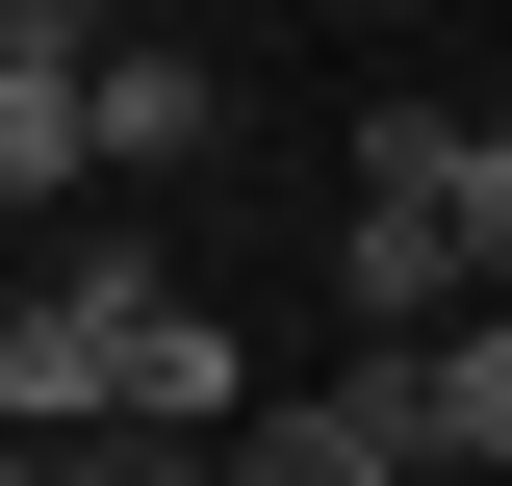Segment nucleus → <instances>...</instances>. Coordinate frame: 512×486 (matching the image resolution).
<instances>
[{
    "label": "nucleus",
    "instance_id": "obj_1",
    "mask_svg": "<svg viewBox=\"0 0 512 486\" xmlns=\"http://www.w3.org/2000/svg\"><path fill=\"white\" fill-rule=\"evenodd\" d=\"M0 435H231V333H205L154 256L0 282Z\"/></svg>",
    "mask_w": 512,
    "mask_h": 486
},
{
    "label": "nucleus",
    "instance_id": "obj_2",
    "mask_svg": "<svg viewBox=\"0 0 512 486\" xmlns=\"http://www.w3.org/2000/svg\"><path fill=\"white\" fill-rule=\"evenodd\" d=\"M384 435H410V486H512V307H461V333H410V359H359Z\"/></svg>",
    "mask_w": 512,
    "mask_h": 486
},
{
    "label": "nucleus",
    "instance_id": "obj_3",
    "mask_svg": "<svg viewBox=\"0 0 512 486\" xmlns=\"http://www.w3.org/2000/svg\"><path fill=\"white\" fill-rule=\"evenodd\" d=\"M333 307H359L384 359L461 333V231H436V180H359V205H333Z\"/></svg>",
    "mask_w": 512,
    "mask_h": 486
},
{
    "label": "nucleus",
    "instance_id": "obj_4",
    "mask_svg": "<svg viewBox=\"0 0 512 486\" xmlns=\"http://www.w3.org/2000/svg\"><path fill=\"white\" fill-rule=\"evenodd\" d=\"M77 52H103V26H26V52H0V205H77V180H103V103H77Z\"/></svg>",
    "mask_w": 512,
    "mask_h": 486
},
{
    "label": "nucleus",
    "instance_id": "obj_5",
    "mask_svg": "<svg viewBox=\"0 0 512 486\" xmlns=\"http://www.w3.org/2000/svg\"><path fill=\"white\" fill-rule=\"evenodd\" d=\"M77 103H103V180H180L205 128H231V77H205V52H154V26H128V52H77Z\"/></svg>",
    "mask_w": 512,
    "mask_h": 486
},
{
    "label": "nucleus",
    "instance_id": "obj_6",
    "mask_svg": "<svg viewBox=\"0 0 512 486\" xmlns=\"http://www.w3.org/2000/svg\"><path fill=\"white\" fill-rule=\"evenodd\" d=\"M231 486H410V435H384V384H282Z\"/></svg>",
    "mask_w": 512,
    "mask_h": 486
},
{
    "label": "nucleus",
    "instance_id": "obj_7",
    "mask_svg": "<svg viewBox=\"0 0 512 486\" xmlns=\"http://www.w3.org/2000/svg\"><path fill=\"white\" fill-rule=\"evenodd\" d=\"M0 486H231L205 435H0Z\"/></svg>",
    "mask_w": 512,
    "mask_h": 486
},
{
    "label": "nucleus",
    "instance_id": "obj_8",
    "mask_svg": "<svg viewBox=\"0 0 512 486\" xmlns=\"http://www.w3.org/2000/svg\"><path fill=\"white\" fill-rule=\"evenodd\" d=\"M436 231H461V307H512V128L436 154Z\"/></svg>",
    "mask_w": 512,
    "mask_h": 486
},
{
    "label": "nucleus",
    "instance_id": "obj_9",
    "mask_svg": "<svg viewBox=\"0 0 512 486\" xmlns=\"http://www.w3.org/2000/svg\"><path fill=\"white\" fill-rule=\"evenodd\" d=\"M0 52H26V0H0Z\"/></svg>",
    "mask_w": 512,
    "mask_h": 486
}]
</instances>
